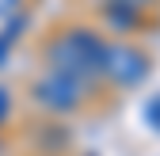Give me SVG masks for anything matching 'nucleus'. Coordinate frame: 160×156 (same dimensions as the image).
I'll return each instance as SVG.
<instances>
[{"label": "nucleus", "mask_w": 160, "mask_h": 156, "mask_svg": "<svg viewBox=\"0 0 160 156\" xmlns=\"http://www.w3.org/2000/svg\"><path fill=\"white\" fill-rule=\"evenodd\" d=\"M46 57H50V72H61L69 80H92V76H103V65H107V42L99 38L95 31L88 27H69L61 38H53L46 46Z\"/></svg>", "instance_id": "f257e3e1"}, {"label": "nucleus", "mask_w": 160, "mask_h": 156, "mask_svg": "<svg viewBox=\"0 0 160 156\" xmlns=\"http://www.w3.org/2000/svg\"><path fill=\"white\" fill-rule=\"evenodd\" d=\"M31 95H34L38 107H46V110H53V114H69V110L80 107V99H84L80 84L69 80V76H61V72H46L42 80H34Z\"/></svg>", "instance_id": "f03ea898"}, {"label": "nucleus", "mask_w": 160, "mask_h": 156, "mask_svg": "<svg viewBox=\"0 0 160 156\" xmlns=\"http://www.w3.org/2000/svg\"><path fill=\"white\" fill-rule=\"evenodd\" d=\"M103 76H111V80L118 88H137L149 76V57L137 50V46H107V65H103Z\"/></svg>", "instance_id": "7ed1b4c3"}, {"label": "nucleus", "mask_w": 160, "mask_h": 156, "mask_svg": "<svg viewBox=\"0 0 160 156\" xmlns=\"http://www.w3.org/2000/svg\"><path fill=\"white\" fill-rule=\"evenodd\" d=\"M103 15H107V23L114 31H133L141 23V12L133 4H126V0H103Z\"/></svg>", "instance_id": "20e7f679"}, {"label": "nucleus", "mask_w": 160, "mask_h": 156, "mask_svg": "<svg viewBox=\"0 0 160 156\" xmlns=\"http://www.w3.org/2000/svg\"><path fill=\"white\" fill-rule=\"evenodd\" d=\"M23 27H27V15H12L8 23H4V31H0V65H8V53L15 50Z\"/></svg>", "instance_id": "39448f33"}, {"label": "nucleus", "mask_w": 160, "mask_h": 156, "mask_svg": "<svg viewBox=\"0 0 160 156\" xmlns=\"http://www.w3.org/2000/svg\"><path fill=\"white\" fill-rule=\"evenodd\" d=\"M145 122L160 133V91H156V95H149V103H145Z\"/></svg>", "instance_id": "423d86ee"}, {"label": "nucleus", "mask_w": 160, "mask_h": 156, "mask_svg": "<svg viewBox=\"0 0 160 156\" xmlns=\"http://www.w3.org/2000/svg\"><path fill=\"white\" fill-rule=\"evenodd\" d=\"M19 15V0H0V19H12Z\"/></svg>", "instance_id": "0eeeda50"}, {"label": "nucleus", "mask_w": 160, "mask_h": 156, "mask_svg": "<svg viewBox=\"0 0 160 156\" xmlns=\"http://www.w3.org/2000/svg\"><path fill=\"white\" fill-rule=\"evenodd\" d=\"M8 118V88H0V122Z\"/></svg>", "instance_id": "6e6552de"}, {"label": "nucleus", "mask_w": 160, "mask_h": 156, "mask_svg": "<svg viewBox=\"0 0 160 156\" xmlns=\"http://www.w3.org/2000/svg\"><path fill=\"white\" fill-rule=\"evenodd\" d=\"M126 4H133V8H137V12H141V8H145V4H152V0H126Z\"/></svg>", "instance_id": "1a4fd4ad"}]
</instances>
